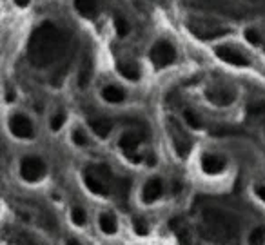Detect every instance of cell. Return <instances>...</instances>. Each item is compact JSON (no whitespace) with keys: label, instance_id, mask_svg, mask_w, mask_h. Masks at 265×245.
I'll list each match as a JSON object with an SVG mask.
<instances>
[{"label":"cell","instance_id":"obj_1","mask_svg":"<svg viewBox=\"0 0 265 245\" xmlns=\"http://www.w3.org/2000/svg\"><path fill=\"white\" fill-rule=\"evenodd\" d=\"M67 45H69L67 31L53 22H44L31 35L27 44V58L36 69H44L58 62V58L67 51Z\"/></svg>","mask_w":265,"mask_h":245},{"label":"cell","instance_id":"obj_2","mask_svg":"<svg viewBox=\"0 0 265 245\" xmlns=\"http://www.w3.org/2000/svg\"><path fill=\"white\" fill-rule=\"evenodd\" d=\"M20 175L25 182H38L45 176V165L36 156H25L20 162Z\"/></svg>","mask_w":265,"mask_h":245},{"label":"cell","instance_id":"obj_3","mask_svg":"<svg viewBox=\"0 0 265 245\" xmlns=\"http://www.w3.org/2000/svg\"><path fill=\"white\" fill-rule=\"evenodd\" d=\"M175 58H176V51L169 42L162 40L158 44H155V47L151 49V60H153V64L156 67H160V69L173 64Z\"/></svg>","mask_w":265,"mask_h":245},{"label":"cell","instance_id":"obj_4","mask_svg":"<svg viewBox=\"0 0 265 245\" xmlns=\"http://www.w3.org/2000/svg\"><path fill=\"white\" fill-rule=\"evenodd\" d=\"M9 129L11 133L15 136H18V138H33V135H35V129H33V124H31V120L27 118V116L24 115H15L11 116L9 120Z\"/></svg>","mask_w":265,"mask_h":245},{"label":"cell","instance_id":"obj_5","mask_svg":"<svg viewBox=\"0 0 265 245\" xmlns=\"http://www.w3.org/2000/svg\"><path fill=\"white\" fill-rule=\"evenodd\" d=\"M215 53L220 60L227 62V64L238 65V67H247V65H249V60H247L242 53L231 49V47H227V45H220V47H216Z\"/></svg>","mask_w":265,"mask_h":245},{"label":"cell","instance_id":"obj_6","mask_svg":"<svg viewBox=\"0 0 265 245\" xmlns=\"http://www.w3.org/2000/svg\"><path fill=\"white\" fill-rule=\"evenodd\" d=\"M84 182H85V185H87V189H89L91 193H95V195H100V196H107V195H109V185H107L105 178L96 176L93 171H85Z\"/></svg>","mask_w":265,"mask_h":245},{"label":"cell","instance_id":"obj_7","mask_svg":"<svg viewBox=\"0 0 265 245\" xmlns=\"http://www.w3.org/2000/svg\"><path fill=\"white\" fill-rule=\"evenodd\" d=\"M162 191H164V187H162L160 178H151V180L145 184L144 191H142V202H144V204H153L155 200L160 198Z\"/></svg>","mask_w":265,"mask_h":245},{"label":"cell","instance_id":"obj_8","mask_svg":"<svg viewBox=\"0 0 265 245\" xmlns=\"http://www.w3.org/2000/svg\"><path fill=\"white\" fill-rule=\"evenodd\" d=\"M202 169L207 173V175H218L225 169V158L216 155H205L202 158Z\"/></svg>","mask_w":265,"mask_h":245},{"label":"cell","instance_id":"obj_9","mask_svg":"<svg viewBox=\"0 0 265 245\" xmlns=\"http://www.w3.org/2000/svg\"><path fill=\"white\" fill-rule=\"evenodd\" d=\"M207 98L216 105H229L235 102V95L227 89H209L207 91Z\"/></svg>","mask_w":265,"mask_h":245},{"label":"cell","instance_id":"obj_10","mask_svg":"<svg viewBox=\"0 0 265 245\" xmlns=\"http://www.w3.org/2000/svg\"><path fill=\"white\" fill-rule=\"evenodd\" d=\"M75 7L85 18H93L98 7V0H75Z\"/></svg>","mask_w":265,"mask_h":245},{"label":"cell","instance_id":"obj_11","mask_svg":"<svg viewBox=\"0 0 265 245\" xmlns=\"http://www.w3.org/2000/svg\"><path fill=\"white\" fill-rule=\"evenodd\" d=\"M91 129L95 131L96 136L107 138L111 129H113V122L107 120V118H95V120H91Z\"/></svg>","mask_w":265,"mask_h":245},{"label":"cell","instance_id":"obj_12","mask_svg":"<svg viewBox=\"0 0 265 245\" xmlns=\"http://www.w3.org/2000/svg\"><path fill=\"white\" fill-rule=\"evenodd\" d=\"M102 96H104L105 102H109V104H118L125 98V93L120 89V87H116V85H107L104 87L102 91Z\"/></svg>","mask_w":265,"mask_h":245},{"label":"cell","instance_id":"obj_13","mask_svg":"<svg viewBox=\"0 0 265 245\" xmlns=\"http://www.w3.org/2000/svg\"><path fill=\"white\" fill-rule=\"evenodd\" d=\"M138 144H140V136L136 135V133H133V131L124 133V135L120 136V140H118V145H120L124 151H135L136 147H138Z\"/></svg>","mask_w":265,"mask_h":245},{"label":"cell","instance_id":"obj_14","mask_svg":"<svg viewBox=\"0 0 265 245\" xmlns=\"http://www.w3.org/2000/svg\"><path fill=\"white\" fill-rule=\"evenodd\" d=\"M98 225L105 235H115L116 233V220L111 213H102L100 218H98Z\"/></svg>","mask_w":265,"mask_h":245},{"label":"cell","instance_id":"obj_15","mask_svg":"<svg viewBox=\"0 0 265 245\" xmlns=\"http://www.w3.org/2000/svg\"><path fill=\"white\" fill-rule=\"evenodd\" d=\"M89 78H91V58H89V55H85L84 60H82V65H80L78 85H80V87H87V84H89Z\"/></svg>","mask_w":265,"mask_h":245},{"label":"cell","instance_id":"obj_16","mask_svg":"<svg viewBox=\"0 0 265 245\" xmlns=\"http://www.w3.org/2000/svg\"><path fill=\"white\" fill-rule=\"evenodd\" d=\"M118 71H120V75L124 78H127L131 82L140 78V71H138V67L135 64H125V62H122V64H118Z\"/></svg>","mask_w":265,"mask_h":245},{"label":"cell","instance_id":"obj_17","mask_svg":"<svg viewBox=\"0 0 265 245\" xmlns=\"http://www.w3.org/2000/svg\"><path fill=\"white\" fill-rule=\"evenodd\" d=\"M184 118H185V122L189 124V127H193V129H202V122H200V118L196 116L195 111H191V109L184 111Z\"/></svg>","mask_w":265,"mask_h":245},{"label":"cell","instance_id":"obj_18","mask_svg":"<svg viewBox=\"0 0 265 245\" xmlns=\"http://www.w3.org/2000/svg\"><path fill=\"white\" fill-rule=\"evenodd\" d=\"M115 27H116V35L120 36V38H124V36H127V33H129V24L124 20V18H115Z\"/></svg>","mask_w":265,"mask_h":245},{"label":"cell","instance_id":"obj_19","mask_svg":"<svg viewBox=\"0 0 265 245\" xmlns=\"http://www.w3.org/2000/svg\"><path fill=\"white\" fill-rule=\"evenodd\" d=\"M71 220H73V224H75V225H84L85 224L84 209H80V207H75V209L71 211Z\"/></svg>","mask_w":265,"mask_h":245},{"label":"cell","instance_id":"obj_20","mask_svg":"<svg viewBox=\"0 0 265 245\" xmlns=\"http://www.w3.org/2000/svg\"><path fill=\"white\" fill-rule=\"evenodd\" d=\"M264 236H265V229H264V227H256V229L251 233L249 242H251V244H260V242L264 240Z\"/></svg>","mask_w":265,"mask_h":245},{"label":"cell","instance_id":"obj_21","mask_svg":"<svg viewBox=\"0 0 265 245\" xmlns=\"http://www.w3.org/2000/svg\"><path fill=\"white\" fill-rule=\"evenodd\" d=\"M64 122H65V115H64V113H56V115L51 118V129L58 131L62 125H64Z\"/></svg>","mask_w":265,"mask_h":245},{"label":"cell","instance_id":"obj_22","mask_svg":"<svg viewBox=\"0 0 265 245\" xmlns=\"http://www.w3.org/2000/svg\"><path fill=\"white\" fill-rule=\"evenodd\" d=\"M245 38H247V42L253 45L260 44V35H258V31H255V29H245Z\"/></svg>","mask_w":265,"mask_h":245},{"label":"cell","instance_id":"obj_23","mask_svg":"<svg viewBox=\"0 0 265 245\" xmlns=\"http://www.w3.org/2000/svg\"><path fill=\"white\" fill-rule=\"evenodd\" d=\"M73 142H75L76 145H87V136L84 135V131L82 129L73 131Z\"/></svg>","mask_w":265,"mask_h":245},{"label":"cell","instance_id":"obj_24","mask_svg":"<svg viewBox=\"0 0 265 245\" xmlns=\"http://www.w3.org/2000/svg\"><path fill=\"white\" fill-rule=\"evenodd\" d=\"M135 231H136V235H147V225H145L144 220H135Z\"/></svg>","mask_w":265,"mask_h":245},{"label":"cell","instance_id":"obj_25","mask_svg":"<svg viewBox=\"0 0 265 245\" xmlns=\"http://www.w3.org/2000/svg\"><path fill=\"white\" fill-rule=\"evenodd\" d=\"M125 156H127V160H131L133 164H140L142 162V158L136 155L135 151H125Z\"/></svg>","mask_w":265,"mask_h":245},{"label":"cell","instance_id":"obj_26","mask_svg":"<svg viewBox=\"0 0 265 245\" xmlns=\"http://www.w3.org/2000/svg\"><path fill=\"white\" fill-rule=\"evenodd\" d=\"M255 193L258 195V198H262V200L265 202V187H264V185H256Z\"/></svg>","mask_w":265,"mask_h":245},{"label":"cell","instance_id":"obj_27","mask_svg":"<svg viewBox=\"0 0 265 245\" xmlns=\"http://www.w3.org/2000/svg\"><path fill=\"white\" fill-rule=\"evenodd\" d=\"M264 109H265V104H258V105H253L251 107V113H264Z\"/></svg>","mask_w":265,"mask_h":245},{"label":"cell","instance_id":"obj_28","mask_svg":"<svg viewBox=\"0 0 265 245\" xmlns=\"http://www.w3.org/2000/svg\"><path fill=\"white\" fill-rule=\"evenodd\" d=\"M16 5H20V7H25V5L29 4V0H15Z\"/></svg>","mask_w":265,"mask_h":245},{"label":"cell","instance_id":"obj_29","mask_svg":"<svg viewBox=\"0 0 265 245\" xmlns=\"http://www.w3.org/2000/svg\"><path fill=\"white\" fill-rule=\"evenodd\" d=\"M5 100H7V102L15 100V93H13V91H7V96H5Z\"/></svg>","mask_w":265,"mask_h":245},{"label":"cell","instance_id":"obj_30","mask_svg":"<svg viewBox=\"0 0 265 245\" xmlns=\"http://www.w3.org/2000/svg\"><path fill=\"white\" fill-rule=\"evenodd\" d=\"M155 156H153V155H149V158H147V164H149V165H155Z\"/></svg>","mask_w":265,"mask_h":245}]
</instances>
